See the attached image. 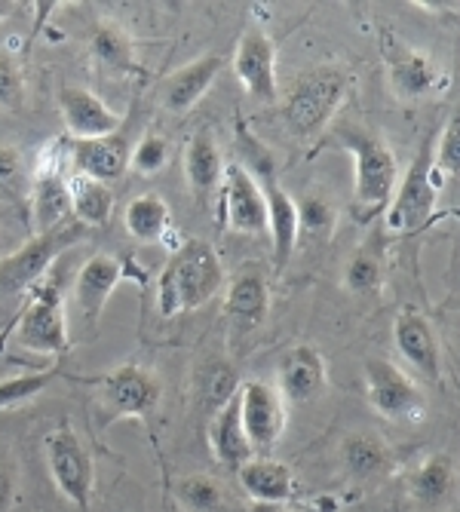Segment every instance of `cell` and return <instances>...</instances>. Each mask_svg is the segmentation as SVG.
<instances>
[{"instance_id":"obj_1","label":"cell","mask_w":460,"mask_h":512,"mask_svg":"<svg viewBox=\"0 0 460 512\" xmlns=\"http://www.w3.org/2000/svg\"><path fill=\"white\" fill-rule=\"evenodd\" d=\"M338 142L353 157V212L359 218H375L390 206L399 181V163L390 145L368 126L341 123Z\"/></svg>"},{"instance_id":"obj_2","label":"cell","mask_w":460,"mask_h":512,"mask_svg":"<svg viewBox=\"0 0 460 512\" xmlns=\"http://www.w3.org/2000/svg\"><path fill=\"white\" fill-rule=\"evenodd\" d=\"M224 283V267L218 252L206 240L184 243L160 273L157 283V304L166 319L203 307L218 295Z\"/></svg>"},{"instance_id":"obj_3","label":"cell","mask_w":460,"mask_h":512,"mask_svg":"<svg viewBox=\"0 0 460 512\" xmlns=\"http://www.w3.org/2000/svg\"><path fill=\"white\" fill-rule=\"evenodd\" d=\"M347 86H350V77L338 65H319V68L298 74L280 108V117L289 135L301 138V142H310L319 132H326L335 114L341 111Z\"/></svg>"},{"instance_id":"obj_4","label":"cell","mask_w":460,"mask_h":512,"mask_svg":"<svg viewBox=\"0 0 460 512\" xmlns=\"http://www.w3.org/2000/svg\"><path fill=\"white\" fill-rule=\"evenodd\" d=\"M439 191H442V172L433 163V142H427L421 154L414 157V163L408 166V172L396 181L390 206L384 209L387 234L405 237V234H414V230H421L436 209Z\"/></svg>"},{"instance_id":"obj_5","label":"cell","mask_w":460,"mask_h":512,"mask_svg":"<svg viewBox=\"0 0 460 512\" xmlns=\"http://www.w3.org/2000/svg\"><path fill=\"white\" fill-rule=\"evenodd\" d=\"M43 460H46V470H50V479L59 488V494L71 506L86 512L92 503V491H96V463H92L89 448L83 445L77 430L68 424H59L46 433L43 436Z\"/></svg>"},{"instance_id":"obj_6","label":"cell","mask_w":460,"mask_h":512,"mask_svg":"<svg viewBox=\"0 0 460 512\" xmlns=\"http://www.w3.org/2000/svg\"><path fill=\"white\" fill-rule=\"evenodd\" d=\"M86 237V227L68 218L65 224L34 234L22 249L0 258V295H16L25 289H34L37 279L50 270V264L71 246H77Z\"/></svg>"},{"instance_id":"obj_7","label":"cell","mask_w":460,"mask_h":512,"mask_svg":"<svg viewBox=\"0 0 460 512\" xmlns=\"http://www.w3.org/2000/svg\"><path fill=\"white\" fill-rule=\"evenodd\" d=\"M365 378V399L381 417L396 424H418L427 414V396L414 384L399 365L390 359H365L362 365Z\"/></svg>"},{"instance_id":"obj_8","label":"cell","mask_w":460,"mask_h":512,"mask_svg":"<svg viewBox=\"0 0 460 512\" xmlns=\"http://www.w3.org/2000/svg\"><path fill=\"white\" fill-rule=\"evenodd\" d=\"M160 381L154 371L142 365H117L96 381V405L102 421H120V417H151L160 405Z\"/></svg>"},{"instance_id":"obj_9","label":"cell","mask_w":460,"mask_h":512,"mask_svg":"<svg viewBox=\"0 0 460 512\" xmlns=\"http://www.w3.org/2000/svg\"><path fill=\"white\" fill-rule=\"evenodd\" d=\"M16 341L22 350L43 353V356H59L68 350V319L59 289L50 286H34L31 301L22 310Z\"/></svg>"},{"instance_id":"obj_10","label":"cell","mask_w":460,"mask_h":512,"mask_svg":"<svg viewBox=\"0 0 460 512\" xmlns=\"http://www.w3.org/2000/svg\"><path fill=\"white\" fill-rule=\"evenodd\" d=\"M240 396V424L252 445V454H267L286 433V402L276 387L264 381H246L237 387Z\"/></svg>"},{"instance_id":"obj_11","label":"cell","mask_w":460,"mask_h":512,"mask_svg":"<svg viewBox=\"0 0 460 512\" xmlns=\"http://www.w3.org/2000/svg\"><path fill=\"white\" fill-rule=\"evenodd\" d=\"M218 200H221V221L227 224V230H237V234H264L267 230V206H264L261 184L249 175L243 163L224 166Z\"/></svg>"},{"instance_id":"obj_12","label":"cell","mask_w":460,"mask_h":512,"mask_svg":"<svg viewBox=\"0 0 460 512\" xmlns=\"http://www.w3.org/2000/svg\"><path fill=\"white\" fill-rule=\"evenodd\" d=\"M393 344L421 378L433 384L442 381V344L436 338L433 322L424 313H418L414 307L399 310L393 319Z\"/></svg>"},{"instance_id":"obj_13","label":"cell","mask_w":460,"mask_h":512,"mask_svg":"<svg viewBox=\"0 0 460 512\" xmlns=\"http://www.w3.org/2000/svg\"><path fill=\"white\" fill-rule=\"evenodd\" d=\"M414 512H448L457 503V463L448 451L427 454L405 479Z\"/></svg>"},{"instance_id":"obj_14","label":"cell","mask_w":460,"mask_h":512,"mask_svg":"<svg viewBox=\"0 0 460 512\" xmlns=\"http://www.w3.org/2000/svg\"><path fill=\"white\" fill-rule=\"evenodd\" d=\"M387 77H390V86L399 99H427L433 96L436 89H442L445 83V74L442 68L433 62L430 53L424 50H414V46L390 37L387 43Z\"/></svg>"},{"instance_id":"obj_15","label":"cell","mask_w":460,"mask_h":512,"mask_svg":"<svg viewBox=\"0 0 460 512\" xmlns=\"http://www.w3.org/2000/svg\"><path fill=\"white\" fill-rule=\"evenodd\" d=\"M276 381H280V393L283 402H295V405H307L316 402L329 387V368L322 353L310 344H298L292 350L283 353L280 365H276Z\"/></svg>"},{"instance_id":"obj_16","label":"cell","mask_w":460,"mask_h":512,"mask_svg":"<svg viewBox=\"0 0 460 512\" xmlns=\"http://www.w3.org/2000/svg\"><path fill=\"white\" fill-rule=\"evenodd\" d=\"M234 74L255 102L276 99V89H280L276 86V46L264 31L252 28L240 37L234 53Z\"/></svg>"},{"instance_id":"obj_17","label":"cell","mask_w":460,"mask_h":512,"mask_svg":"<svg viewBox=\"0 0 460 512\" xmlns=\"http://www.w3.org/2000/svg\"><path fill=\"white\" fill-rule=\"evenodd\" d=\"M59 111L65 120V129L71 142H83V138H105L120 132L123 117L111 111L96 92L83 86H62L59 89Z\"/></svg>"},{"instance_id":"obj_18","label":"cell","mask_w":460,"mask_h":512,"mask_svg":"<svg viewBox=\"0 0 460 512\" xmlns=\"http://www.w3.org/2000/svg\"><path fill=\"white\" fill-rule=\"evenodd\" d=\"M224 68V59L218 53H206L188 65H181L178 71H172L163 86H160V105L169 114H188L194 105H200V99L212 89V83L218 80Z\"/></svg>"},{"instance_id":"obj_19","label":"cell","mask_w":460,"mask_h":512,"mask_svg":"<svg viewBox=\"0 0 460 512\" xmlns=\"http://www.w3.org/2000/svg\"><path fill=\"white\" fill-rule=\"evenodd\" d=\"M129 138L123 132L105 135V138H83L71 142V163L74 175L92 178V181H117L129 169Z\"/></svg>"},{"instance_id":"obj_20","label":"cell","mask_w":460,"mask_h":512,"mask_svg":"<svg viewBox=\"0 0 460 512\" xmlns=\"http://www.w3.org/2000/svg\"><path fill=\"white\" fill-rule=\"evenodd\" d=\"M123 279V267L114 255H92L83 261L77 283H74V304L83 316V322L96 325L108 298Z\"/></svg>"},{"instance_id":"obj_21","label":"cell","mask_w":460,"mask_h":512,"mask_svg":"<svg viewBox=\"0 0 460 512\" xmlns=\"http://www.w3.org/2000/svg\"><path fill=\"white\" fill-rule=\"evenodd\" d=\"M240 488L255 500L267 506H283L295 494V473L289 463L273 460V457H249L243 467L237 470Z\"/></svg>"},{"instance_id":"obj_22","label":"cell","mask_w":460,"mask_h":512,"mask_svg":"<svg viewBox=\"0 0 460 512\" xmlns=\"http://www.w3.org/2000/svg\"><path fill=\"white\" fill-rule=\"evenodd\" d=\"M261 194L267 206V230L273 240V264L276 270H283L298 246V209L295 200L276 184V175L261 178Z\"/></svg>"},{"instance_id":"obj_23","label":"cell","mask_w":460,"mask_h":512,"mask_svg":"<svg viewBox=\"0 0 460 512\" xmlns=\"http://www.w3.org/2000/svg\"><path fill=\"white\" fill-rule=\"evenodd\" d=\"M209 448L215 454V460L227 470H240L243 463L252 454V445L243 433V424H240V396L234 393L224 405H218L212 424H209Z\"/></svg>"},{"instance_id":"obj_24","label":"cell","mask_w":460,"mask_h":512,"mask_svg":"<svg viewBox=\"0 0 460 512\" xmlns=\"http://www.w3.org/2000/svg\"><path fill=\"white\" fill-rule=\"evenodd\" d=\"M31 224L37 234L53 230L71 218V188L59 169H40L31 178Z\"/></svg>"},{"instance_id":"obj_25","label":"cell","mask_w":460,"mask_h":512,"mask_svg":"<svg viewBox=\"0 0 460 512\" xmlns=\"http://www.w3.org/2000/svg\"><path fill=\"white\" fill-rule=\"evenodd\" d=\"M341 463H344V473L356 482H372L381 479L393 470V451L390 445L372 433V430H356L347 433L341 442Z\"/></svg>"},{"instance_id":"obj_26","label":"cell","mask_w":460,"mask_h":512,"mask_svg":"<svg viewBox=\"0 0 460 512\" xmlns=\"http://www.w3.org/2000/svg\"><path fill=\"white\" fill-rule=\"evenodd\" d=\"M224 154L218 148V142L212 138V132H197L188 148H184V178H188V188L206 200L218 191L221 175H224Z\"/></svg>"},{"instance_id":"obj_27","label":"cell","mask_w":460,"mask_h":512,"mask_svg":"<svg viewBox=\"0 0 460 512\" xmlns=\"http://www.w3.org/2000/svg\"><path fill=\"white\" fill-rule=\"evenodd\" d=\"M224 310L230 319H237V325H243V329H258L270 310V292H267L264 276L258 273L237 276L224 295Z\"/></svg>"},{"instance_id":"obj_28","label":"cell","mask_w":460,"mask_h":512,"mask_svg":"<svg viewBox=\"0 0 460 512\" xmlns=\"http://www.w3.org/2000/svg\"><path fill=\"white\" fill-rule=\"evenodd\" d=\"M123 224L138 243H160L172 227V209L160 194H142L129 200Z\"/></svg>"},{"instance_id":"obj_29","label":"cell","mask_w":460,"mask_h":512,"mask_svg":"<svg viewBox=\"0 0 460 512\" xmlns=\"http://www.w3.org/2000/svg\"><path fill=\"white\" fill-rule=\"evenodd\" d=\"M71 188V218L77 224L89 227H105L114 215V194L108 184L102 181H92L83 175H74L68 181Z\"/></svg>"},{"instance_id":"obj_30","label":"cell","mask_w":460,"mask_h":512,"mask_svg":"<svg viewBox=\"0 0 460 512\" xmlns=\"http://www.w3.org/2000/svg\"><path fill=\"white\" fill-rule=\"evenodd\" d=\"M172 494L184 512H221L224 509V488L218 479L206 473H188L172 485Z\"/></svg>"},{"instance_id":"obj_31","label":"cell","mask_w":460,"mask_h":512,"mask_svg":"<svg viewBox=\"0 0 460 512\" xmlns=\"http://www.w3.org/2000/svg\"><path fill=\"white\" fill-rule=\"evenodd\" d=\"M89 46H92V56H96V62H102L111 71H132L135 68L132 40L117 25H96V28H92Z\"/></svg>"},{"instance_id":"obj_32","label":"cell","mask_w":460,"mask_h":512,"mask_svg":"<svg viewBox=\"0 0 460 512\" xmlns=\"http://www.w3.org/2000/svg\"><path fill=\"white\" fill-rule=\"evenodd\" d=\"M344 286L362 298L378 295L384 289V264L375 255V249L362 246L350 255V261L344 264Z\"/></svg>"},{"instance_id":"obj_33","label":"cell","mask_w":460,"mask_h":512,"mask_svg":"<svg viewBox=\"0 0 460 512\" xmlns=\"http://www.w3.org/2000/svg\"><path fill=\"white\" fill-rule=\"evenodd\" d=\"M295 209H298V237H307L316 243L332 237L338 212L329 200H322L316 194H304L295 200Z\"/></svg>"},{"instance_id":"obj_34","label":"cell","mask_w":460,"mask_h":512,"mask_svg":"<svg viewBox=\"0 0 460 512\" xmlns=\"http://www.w3.org/2000/svg\"><path fill=\"white\" fill-rule=\"evenodd\" d=\"M31 191V175L22 154L10 145H0V203H25Z\"/></svg>"},{"instance_id":"obj_35","label":"cell","mask_w":460,"mask_h":512,"mask_svg":"<svg viewBox=\"0 0 460 512\" xmlns=\"http://www.w3.org/2000/svg\"><path fill=\"white\" fill-rule=\"evenodd\" d=\"M56 378H59V368L31 371V375H13L7 381H0V411H10V408H19L31 399H37Z\"/></svg>"},{"instance_id":"obj_36","label":"cell","mask_w":460,"mask_h":512,"mask_svg":"<svg viewBox=\"0 0 460 512\" xmlns=\"http://www.w3.org/2000/svg\"><path fill=\"white\" fill-rule=\"evenodd\" d=\"M169 154H172V145L169 138L160 135V132H148L142 142H138L132 151H129V166L138 172V175H157L166 163H169Z\"/></svg>"},{"instance_id":"obj_37","label":"cell","mask_w":460,"mask_h":512,"mask_svg":"<svg viewBox=\"0 0 460 512\" xmlns=\"http://www.w3.org/2000/svg\"><path fill=\"white\" fill-rule=\"evenodd\" d=\"M25 105V74L16 56L0 53V108H22Z\"/></svg>"},{"instance_id":"obj_38","label":"cell","mask_w":460,"mask_h":512,"mask_svg":"<svg viewBox=\"0 0 460 512\" xmlns=\"http://www.w3.org/2000/svg\"><path fill=\"white\" fill-rule=\"evenodd\" d=\"M433 163L445 175L460 172V120H457V114L445 123V132L433 148Z\"/></svg>"},{"instance_id":"obj_39","label":"cell","mask_w":460,"mask_h":512,"mask_svg":"<svg viewBox=\"0 0 460 512\" xmlns=\"http://www.w3.org/2000/svg\"><path fill=\"white\" fill-rule=\"evenodd\" d=\"M19 497V479L10 454L0 448V512H10Z\"/></svg>"},{"instance_id":"obj_40","label":"cell","mask_w":460,"mask_h":512,"mask_svg":"<svg viewBox=\"0 0 460 512\" xmlns=\"http://www.w3.org/2000/svg\"><path fill=\"white\" fill-rule=\"evenodd\" d=\"M16 7H19V4H7V0H0V22H4L7 16H13Z\"/></svg>"},{"instance_id":"obj_41","label":"cell","mask_w":460,"mask_h":512,"mask_svg":"<svg viewBox=\"0 0 460 512\" xmlns=\"http://www.w3.org/2000/svg\"><path fill=\"white\" fill-rule=\"evenodd\" d=\"M0 258H4V240H0Z\"/></svg>"},{"instance_id":"obj_42","label":"cell","mask_w":460,"mask_h":512,"mask_svg":"<svg viewBox=\"0 0 460 512\" xmlns=\"http://www.w3.org/2000/svg\"><path fill=\"white\" fill-rule=\"evenodd\" d=\"M283 512H301V509H283Z\"/></svg>"}]
</instances>
